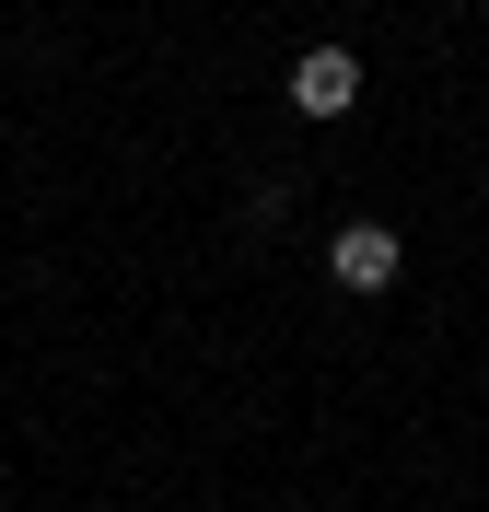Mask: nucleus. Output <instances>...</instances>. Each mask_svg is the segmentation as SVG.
<instances>
[{
	"label": "nucleus",
	"mask_w": 489,
	"mask_h": 512,
	"mask_svg": "<svg viewBox=\"0 0 489 512\" xmlns=\"http://www.w3.org/2000/svg\"><path fill=\"white\" fill-rule=\"evenodd\" d=\"M396 268H408L396 222H338V233H326V280L361 291V303H373V291H396Z\"/></svg>",
	"instance_id": "1"
},
{
	"label": "nucleus",
	"mask_w": 489,
	"mask_h": 512,
	"mask_svg": "<svg viewBox=\"0 0 489 512\" xmlns=\"http://www.w3.org/2000/svg\"><path fill=\"white\" fill-rule=\"evenodd\" d=\"M292 105H303V117H350V105H361V59L338 47V35L292 59Z\"/></svg>",
	"instance_id": "2"
}]
</instances>
